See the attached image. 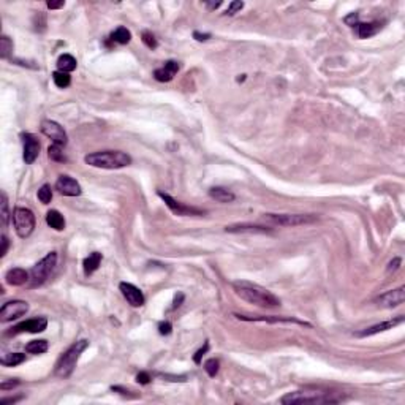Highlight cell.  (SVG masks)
Returning a JSON list of instances; mask_svg holds the SVG:
<instances>
[{
    "label": "cell",
    "mask_w": 405,
    "mask_h": 405,
    "mask_svg": "<svg viewBox=\"0 0 405 405\" xmlns=\"http://www.w3.org/2000/svg\"><path fill=\"white\" fill-rule=\"evenodd\" d=\"M53 81H54V84L59 87V89H65V87H68L71 84L70 74L68 73H63V71H59V70L53 73Z\"/></svg>",
    "instance_id": "obj_29"
},
{
    "label": "cell",
    "mask_w": 405,
    "mask_h": 405,
    "mask_svg": "<svg viewBox=\"0 0 405 405\" xmlns=\"http://www.w3.org/2000/svg\"><path fill=\"white\" fill-rule=\"evenodd\" d=\"M27 312H29V304L26 301H21V299L8 301L2 305V309H0V321H2V323H8V321L18 320L19 317L26 315Z\"/></svg>",
    "instance_id": "obj_8"
},
{
    "label": "cell",
    "mask_w": 405,
    "mask_h": 405,
    "mask_svg": "<svg viewBox=\"0 0 405 405\" xmlns=\"http://www.w3.org/2000/svg\"><path fill=\"white\" fill-rule=\"evenodd\" d=\"M26 361V354H22V353H10V354H6V356H3L2 359H0V364L2 366H8V367H14V366H18L21 364V362Z\"/></svg>",
    "instance_id": "obj_27"
},
{
    "label": "cell",
    "mask_w": 405,
    "mask_h": 405,
    "mask_svg": "<svg viewBox=\"0 0 405 405\" xmlns=\"http://www.w3.org/2000/svg\"><path fill=\"white\" fill-rule=\"evenodd\" d=\"M220 5H222V2H216V3H209V2H208V3H206V6H208L209 10H217V8H219Z\"/></svg>",
    "instance_id": "obj_48"
},
{
    "label": "cell",
    "mask_w": 405,
    "mask_h": 405,
    "mask_svg": "<svg viewBox=\"0 0 405 405\" xmlns=\"http://www.w3.org/2000/svg\"><path fill=\"white\" fill-rule=\"evenodd\" d=\"M41 133L51 139L53 144L63 147V146H67V143H68L67 131L63 130V127L60 125V123H57L54 120H43V122H41Z\"/></svg>",
    "instance_id": "obj_9"
},
{
    "label": "cell",
    "mask_w": 405,
    "mask_h": 405,
    "mask_svg": "<svg viewBox=\"0 0 405 405\" xmlns=\"http://www.w3.org/2000/svg\"><path fill=\"white\" fill-rule=\"evenodd\" d=\"M141 40H143V43L149 49H155L157 46H159V41H157V38L151 34V32H147V30H144L143 34H141Z\"/></svg>",
    "instance_id": "obj_34"
},
{
    "label": "cell",
    "mask_w": 405,
    "mask_h": 405,
    "mask_svg": "<svg viewBox=\"0 0 405 405\" xmlns=\"http://www.w3.org/2000/svg\"><path fill=\"white\" fill-rule=\"evenodd\" d=\"M8 244H10V242H8V237H6V236L3 234V236H2V250H0V257H2V258H3L5 255H6V250H8Z\"/></svg>",
    "instance_id": "obj_44"
},
{
    "label": "cell",
    "mask_w": 405,
    "mask_h": 405,
    "mask_svg": "<svg viewBox=\"0 0 405 405\" xmlns=\"http://www.w3.org/2000/svg\"><path fill=\"white\" fill-rule=\"evenodd\" d=\"M119 290L122 293V296L125 297L127 302L131 305V307H141L144 305V294L143 291L139 290L138 287H135L133 284H128V282H122L119 285Z\"/></svg>",
    "instance_id": "obj_16"
},
{
    "label": "cell",
    "mask_w": 405,
    "mask_h": 405,
    "mask_svg": "<svg viewBox=\"0 0 405 405\" xmlns=\"http://www.w3.org/2000/svg\"><path fill=\"white\" fill-rule=\"evenodd\" d=\"M84 162L94 168H105V170H119L128 167L131 163V157L122 151H100L84 157Z\"/></svg>",
    "instance_id": "obj_3"
},
{
    "label": "cell",
    "mask_w": 405,
    "mask_h": 405,
    "mask_svg": "<svg viewBox=\"0 0 405 405\" xmlns=\"http://www.w3.org/2000/svg\"><path fill=\"white\" fill-rule=\"evenodd\" d=\"M111 40L117 45H127L131 40V32L127 27H117L111 34Z\"/></svg>",
    "instance_id": "obj_26"
},
{
    "label": "cell",
    "mask_w": 405,
    "mask_h": 405,
    "mask_svg": "<svg viewBox=\"0 0 405 405\" xmlns=\"http://www.w3.org/2000/svg\"><path fill=\"white\" fill-rule=\"evenodd\" d=\"M159 196L165 201V204L168 206L171 209L173 214H176V216H180V217H187V216H203L204 211L203 209H198V208H193V206H185L180 201L174 200L173 196H170L168 193H163V192H159Z\"/></svg>",
    "instance_id": "obj_10"
},
{
    "label": "cell",
    "mask_w": 405,
    "mask_h": 405,
    "mask_svg": "<svg viewBox=\"0 0 405 405\" xmlns=\"http://www.w3.org/2000/svg\"><path fill=\"white\" fill-rule=\"evenodd\" d=\"M5 280L11 287H21L27 284V280H30V274L22 268H13L5 274Z\"/></svg>",
    "instance_id": "obj_20"
},
{
    "label": "cell",
    "mask_w": 405,
    "mask_h": 405,
    "mask_svg": "<svg viewBox=\"0 0 405 405\" xmlns=\"http://www.w3.org/2000/svg\"><path fill=\"white\" fill-rule=\"evenodd\" d=\"M234 317L237 320H242V321H266V323H296V325H301V326H307V328H312L310 323L307 321H302V320H297L294 317H263V315H253V317H249V315H239V313H234Z\"/></svg>",
    "instance_id": "obj_15"
},
{
    "label": "cell",
    "mask_w": 405,
    "mask_h": 405,
    "mask_svg": "<svg viewBox=\"0 0 405 405\" xmlns=\"http://www.w3.org/2000/svg\"><path fill=\"white\" fill-rule=\"evenodd\" d=\"M182 301H184V294H182V293H177V294L174 296V301H173V307H171V309H173V310L177 309Z\"/></svg>",
    "instance_id": "obj_43"
},
{
    "label": "cell",
    "mask_w": 405,
    "mask_h": 405,
    "mask_svg": "<svg viewBox=\"0 0 405 405\" xmlns=\"http://www.w3.org/2000/svg\"><path fill=\"white\" fill-rule=\"evenodd\" d=\"M171 331H173V326L170 321H162V323L159 325V333L162 336H168V334H171Z\"/></svg>",
    "instance_id": "obj_38"
},
{
    "label": "cell",
    "mask_w": 405,
    "mask_h": 405,
    "mask_svg": "<svg viewBox=\"0 0 405 405\" xmlns=\"http://www.w3.org/2000/svg\"><path fill=\"white\" fill-rule=\"evenodd\" d=\"M233 290L245 302L258 305V307H279L280 299L269 290L258 284L247 282V280H236L233 282Z\"/></svg>",
    "instance_id": "obj_1"
},
{
    "label": "cell",
    "mask_w": 405,
    "mask_h": 405,
    "mask_svg": "<svg viewBox=\"0 0 405 405\" xmlns=\"http://www.w3.org/2000/svg\"><path fill=\"white\" fill-rule=\"evenodd\" d=\"M399 264H401V258H394L393 261H390V264H388V272H393L396 269H399Z\"/></svg>",
    "instance_id": "obj_42"
},
{
    "label": "cell",
    "mask_w": 405,
    "mask_h": 405,
    "mask_svg": "<svg viewBox=\"0 0 405 405\" xmlns=\"http://www.w3.org/2000/svg\"><path fill=\"white\" fill-rule=\"evenodd\" d=\"M179 62L176 60H168V62H165L163 67L160 68H157L154 71V78L157 81H160V82H170L173 78L176 76V73L179 71Z\"/></svg>",
    "instance_id": "obj_18"
},
{
    "label": "cell",
    "mask_w": 405,
    "mask_h": 405,
    "mask_svg": "<svg viewBox=\"0 0 405 405\" xmlns=\"http://www.w3.org/2000/svg\"><path fill=\"white\" fill-rule=\"evenodd\" d=\"M8 219H10V212H8V198L6 193L2 192V227L6 228L8 225Z\"/></svg>",
    "instance_id": "obj_35"
},
{
    "label": "cell",
    "mask_w": 405,
    "mask_h": 405,
    "mask_svg": "<svg viewBox=\"0 0 405 405\" xmlns=\"http://www.w3.org/2000/svg\"><path fill=\"white\" fill-rule=\"evenodd\" d=\"M57 264V253L49 252L43 260H40L34 268L30 271V287L35 288L43 285L48 277L51 276V272L54 271Z\"/></svg>",
    "instance_id": "obj_6"
},
{
    "label": "cell",
    "mask_w": 405,
    "mask_h": 405,
    "mask_svg": "<svg viewBox=\"0 0 405 405\" xmlns=\"http://www.w3.org/2000/svg\"><path fill=\"white\" fill-rule=\"evenodd\" d=\"M345 22L348 24V26L354 27V26L358 24V13H351L350 16H347V18H345Z\"/></svg>",
    "instance_id": "obj_41"
},
{
    "label": "cell",
    "mask_w": 405,
    "mask_h": 405,
    "mask_svg": "<svg viewBox=\"0 0 405 405\" xmlns=\"http://www.w3.org/2000/svg\"><path fill=\"white\" fill-rule=\"evenodd\" d=\"M404 301H405V287H399L398 290L386 291L383 294H380L375 299V302L380 307H386V309L398 307V305L404 304Z\"/></svg>",
    "instance_id": "obj_12"
},
{
    "label": "cell",
    "mask_w": 405,
    "mask_h": 405,
    "mask_svg": "<svg viewBox=\"0 0 405 405\" xmlns=\"http://www.w3.org/2000/svg\"><path fill=\"white\" fill-rule=\"evenodd\" d=\"M13 225L16 233H18L19 237L26 239L29 237L35 230V216L34 212L27 208H16L13 211Z\"/></svg>",
    "instance_id": "obj_7"
},
{
    "label": "cell",
    "mask_w": 405,
    "mask_h": 405,
    "mask_svg": "<svg viewBox=\"0 0 405 405\" xmlns=\"http://www.w3.org/2000/svg\"><path fill=\"white\" fill-rule=\"evenodd\" d=\"M22 144H24V154H22V159L27 165H32L40 155V141L30 133H24L22 135Z\"/></svg>",
    "instance_id": "obj_13"
},
{
    "label": "cell",
    "mask_w": 405,
    "mask_h": 405,
    "mask_svg": "<svg viewBox=\"0 0 405 405\" xmlns=\"http://www.w3.org/2000/svg\"><path fill=\"white\" fill-rule=\"evenodd\" d=\"M48 155L49 159L54 160V162H67V157L63 155L62 152V146H57V144H53L48 147Z\"/></svg>",
    "instance_id": "obj_31"
},
{
    "label": "cell",
    "mask_w": 405,
    "mask_h": 405,
    "mask_svg": "<svg viewBox=\"0 0 405 405\" xmlns=\"http://www.w3.org/2000/svg\"><path fill=\"white\" fill-rule=\"evenodd\" d=\"M56 190L63 196H79L82 193V188L76 179H73L67 174L59 176L56 182Z\"/></svg>",
    "instance_id": "obj_14"
},
{
    "label": "cell",
    "mask_w": 405,
    "mask_h": 405,
    "mask_svg": "<svg viewBox=\"0 0 405 405\" xmlns=\"http://www.w3.org/2000/svg\"><path fill=\"white\" fill-rule=\"evenodd\" d=\"M151 375L147 374V372H139V374L136 375V382L138 383H141V385H147V383H151Z\"/></svg>",
    "instance_id": "obj_40"
},
{
    "label": "cell",
    "mask_w": 405,
    "mask_h": 405,
    "mask_svg": "<svg viewBox=\"0 0 405 405\" xmlns=\"http://www.w3.org/2000/svg\"><path fill=\"white\" fill-rule=\"evenodd\" d=\"M193 38L198 41H208L211 38V34H200V32H193Z\"/></svg>",
    "instance_id": "obj_45"
},
{
    "label": "cell",
    "mask_w": 405,
    "mask_h": 405,
    "mask_svg": "<svg viewBox=\"0 0 405 405\" xmlns=\"http://www.w3.org/2000/svg\"><path fill=\"white\" fill-rule=\"evenodd\" d=\"M227 233H272L269 227L263 225H252V223H236L228 225L225 228Z\"/></svg>",
    "instance_id": "obj_19"
},
{
    "label": "cell",
    "mask_w": 405,
    "mask_h": 405,
    "mask_svg": "<svg viewBox=\"0 0 405 405\" xmlns=\"http://www.w3.org/2000/svg\"><path fill=\"white\" fill-rule=\"evenodd\" d=\"M26 351L30 354H41L48 351V342L46 341H32L26 345Z\"/></svg>",
    "instance_id": "obj_28"
},
{
    "label": "cell",
    "mask_w": 405,
    "mask_h": 405,
    "mask_svg": "<svg viewBox=\"0 0 405 405\" xmlns=\"http://www.w3.org/2000/svg\"><path fill=\"white\" fill-rule=\"evenodd\" d=\"M46 5H48L49 10H57V8H63L65 2H63V0H60V2H48Z\"/></svg>",
    "instance_id": "obj_46"
},
{
    "label": "cell",
    "mask_w": 405,
    "mask_h": 405,
    "mask_svg": "<svg viewBox=\"0 0 405 405\" xmlns=\"http://www.w3.org/2000/svg\"><path fill=\"white\" fill-rule=\"evenodd\" d=\"M46 223L51 228H54L56 231H62L65 228V219L62 214L56 209H51L46 214Z\"/></svg>",
    "instance_id": "obj_24"
},
{
    "label": "cell",
    "mask_w": 405,
    "mask_h": 405,
    "mask_svg": "<svg viewBox=\"0 0 405 405\" xmlns=\"http://www.w3.org/2000/svg\"><path fill=\"white\" fill-rule=\"evenodd\" d=\"M19 385V380L18 378H13V380H3L2 383H0V390L2 391H8V390H13Z\"/></svg>",
    "instance_id": "obj_36"
},
{
    "label": "cell",
    "mask_w": 405,
    "mask_h": 405,
    "mask_svg": "<svg viewBox=\"0 0 405 405\" xmlns=\"http://www.w3.org/2000/svg\"><path fill=\"white\" fill-rule=\"evenodd\" d=\"M48 328V320L45 317H38V318H32V320H26V321H21L16 326L11 328V331L8 334H21V333H32V334H37V333H43L45 329Z\"/></svg>",
    "instance_id": "obj_11"
},
{
    "label": "cell",
    "mask_w": 405,
    "mask_h": 405,
    "mask_svg": "<svg viewBox=\"0 0 405 405\" xmlns=\"http://www.w3.org/2000/svg\"><path fill=\"white\" fill-rule=\"evenodd\" d=\"M382 27H383L382 22H358L356 26H354V34L361 40H364L378 34V32L382 30Z\"/></svg>",
    "instance_id": "obj_21"
},
{
    "label": "cell",
    "mask_w": 405,
    "mask_h": 405,
    "mask_svg": "<svg viewBox=\"0 0 405 405\" xmlns=\"http://www.w3.org/2000/svg\"><path fill=\"white\" fill-rule=\"evenodd\" d=\"M345 396L341 393H331V391H323V390H315V388H305V390L293 391L285 394L280 402L284 405H317V404H337L342 402Z\"/></svg>",
    "instance_id": "obj_2"
},
{
    "label": "cell",
    "mask_w": 405,
    "mask_h": 405,
    "mask_svg": "<svg viewBox=\"0 0 405 405\" xmlns=\"http://www.w3.org/2000/svg\"><path fill=\"white\" fill-rule=\"evenodd\" d=\"M263 220L269 223L272 227H299V225H309L315 223L318 220L313 214H263Z\"/></svg>",
    "instance_id": "obj_5"
},
{
    "label": "cell",
    "mask_w": 405,
    "mask_h": 405,
    "mask_svg": "<svg viewBox=\"0 0 405 405\" xmlns=\"http://www.w3.org/2000/svg\"><path fill=\"white\" fill-rule=\"evenodd\" d=\"M209 196L214 198V200L219 203H231V201H234V198H236L234 193L225 187H212L209 190Z\"/></svg>",
    "instance_id": "obj_23"
},
{
    "label": "cell",
    "mask_w": 405,
    "mask_h": 405,
    "mask_svg": "<svg viewBox=\"0 0 405 405\" xmlns=\"http://www.w3.org/2000/svg\"><path fill=\"white\" fill-rule=\"evenodd\" d=\"M219 369H220V362L216 358H211L204 362V370L208 372L209 377H216L219 374Z\"/></svg>",
    "instance_id": "obj_33"
},
{
    "label": "cell",
    "mask_w": 405,
    "mask_h": 405,
    "mask_svg": "<svg viewBox=\"0 0 405 405\" xmlns=\"http://www.w3.org/2000/svg\"><path fill=\"white\" fill-rule=\"evenodd\" d=\"M13 54V41L3 35L0 38V57L2 59H10V56Z\"/></svg>",
    "instance_id": "obj_30"
},
{
    "label": "cell",
    "mask_w": 405,
    "mask_h": 405,
    "mask_svg": "<svg viewBox=\"0 0 405 405\" xmlns=\"http://www.w3.org/2000/svg\"><path fill=\"white\" fill-rule=\"evenodd\" d=\"M242 8H244V2H231L225 14H228V16H233V14H236L237 11H241Z\"/></svg>",
    "instance_id": "obj_37"
},
{
    "label": "cell",
    "mask_w": 405,
    "mask_h": 405,
    "mask_svg": "<svg viewBox=\"0 0 405 405\" xmlns=\"http://www.w3.org/2000/svg\"><path fill=\"white\" fill-rule=\"evenodd\" d=\"M22 399V396H18V398H8V399H2L0 401V404L2 405H6V404H14V402H18Z\"/></svg>",
    "instance_id": "obj_47"
},
{
    "label": "cell",
    "mask_w": 405,
    "mask_h": 405,
    "mask_svg": "<svg viewBox=\"0 0 405 405\" xmlns=\"http://www.w3.org/2000/svg\"><path fill=\"white\" fill-rule=\"evenodd\" d=\"M76 67H78L76 59L70 54H62L59 59H57V68H59V71L70 73L73 70H76Z\"/></svg>",
    "instance_id": "obj_25"
},
{
    "label": "cell",
    "mask_w": 405,
    "mask_h": 405,
    "mask_svg": "<svg viewBox=\"0 0 405 405\" xmlns=\"http://www.w3.org/2000/svg\"><path fill=\"white\" fill-rule=\"evenodd\" d=\"M208 350H209V344L206 342V344H204V347H203V348H200V350H198V351L195 353V356H193V361L196 362V364H200V362H201V358H203V354H204L206 351H208Z\"/></svg>",
    "instance_id": "obj_39"
},
{
    "label": "cell",
    "mask_w": 405,
    "mask_h": 405,
    "mask_svg": "<svg viewBox=\"0 0 405 405\" xmlns=\"http://www.w3.org/2000/svg\"><path fill=\"white\" fill-rule=\"evenodd\" d=\"M38 200L43 203V204H49L53 200V190H51V185L45 184L38 190Z\"/></svg>",
    "instance_id": "obj_32"
},
{
    "label": "cell",
    "mask_w": 405,
    "mask_h": 405,
    "mask_svg": "<svg viewBox=\"0 0 405 405\" xmlns=\"http://www.w3.org/2000/svg\"><path fill=\"white\" fill-rule=\"evenodd\" d=\"M404 317L399 315L398 318H393V320H388V321H383V323H378V325H374L370 328H366L362 329V331H358L356 333V337H369V336H375L378 333H383V331H388V329H393L394 326H398L401 323H404Z\"/></svg>",
    "instance_id": "obj_17"
},
{
    "label": "cell",
    "mask_w": 405,
    "mask_h": 405,
    "mask_svg": "<svg viewBox=\"0 0 405 405\" xmlns=\"http://www.w3.org/2000/svg\"><path fill=\"white\" fill-rule=\"evenodd\" d=\"M87 347H89L87 339H81V341L74 342L70 348L65 353H62V356L57 359L56 367H54V375L59 378H68L73 374L74 367H76L82 351H84Z\"/></svg>",
    "instance_id": "obj_4"
},
{
    "label": "cell",
    "mask_w": 405,
    "mask_h": 405,
    "mask_svg": "<svg viewBox=\"0 0 405 405\" xmlns=\"http://www.w3.org/2000/svg\"><path fill=\"white\" fill-rule=\"evenodd\" d=\"M102 253H98V252H92V253H89V257L84 260V263H82V266H84V274L89 277V276H92L94 272L100 268V264H102Z\"/></svg>",
    "instance_id": "obj_22"
}]
</instances>
